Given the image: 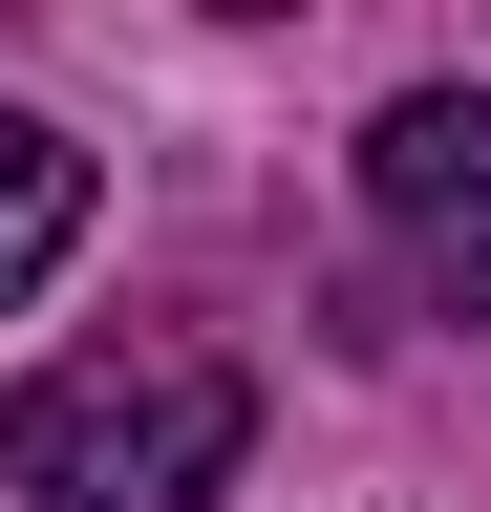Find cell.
<instances>
[{
    "label": "cell",
    "mask_w": 491,
    "mask_h": 512,
    "mask_svg": "<svg viewBox=\"0 0 491 512\" xmlns=\"http://www.w3.org/2000/svg\"><path fill=\"white\" fill-rule=\"evenodd\" d=\"M214 22H278V0H214Z\"/></svg>",
    "instance_id": "277c9868"
},
{
    "label": "cell",
    "mask_w": 491,
    "mask_h": 512,
    "mask_svg": "<svg viewBox=\"0 0 491 512\" xmlns=\"http://www.w3.org/2000/svg\"><path fill=\"white\" fill-rule=\"evenodd\" d=\"M65 256H86V150H65L43 107H0V320L65 278Z\"/></svg>",
    "instance_id": "3957f363"
},
{
    "label": "cell",
    "mask_w": 491,
    "mask_h": 512,
    "mask_svg": "<svg viewBox=\"0 0 491 512\" xmlns=\"http://www.w3.org/2000/svg\"><path fill=\"white\" fill-rule=\"evenodd\" d=\"M0 22H22V0H0Z\"/></svg>",
    "instance_id": "5b68a950"
},
{
    "label": "cell",
    "mask_w": 491,
    "mask_h": 512,
    "mask_svg": "<svg viewBox=\"0 0 491 512\" xmlns=\"http://www.w3.org/2000/svg\"><path fill=\"white\" fill-rule=\"evenodd\" d=\"M363 214H385V299L491 320V86H406L363 128Z\"/></svg>",
    "instance_id": "7a4b0ae2"
},
{
    "label": "cell",
    "mask_w": 491,
    "mask_h": 512,
    "mask_svg": "<svg viewBox=\"0 0 491 512\" xmlns=\"http://www.w3.org/2000/svg\"><path fill=\"white\" fill-rule=\"evenodd\" d=\"M235 448H257V384H235L214 342H171V320L22 363V406H0V470H22L43 512H214Z\"/></svg>",
    "instance_id": "6da1fadb"
}]
</instances>
